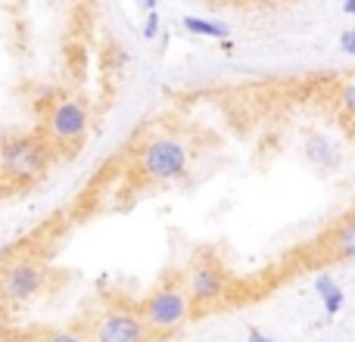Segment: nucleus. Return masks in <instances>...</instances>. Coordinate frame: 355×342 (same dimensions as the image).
I'll use <instances>...</instances> for the list:
<instances>
[{
	"label": "nucleus",
	"instance_id": "nucleus-1",
	"mask_svg": "<svg viewBox=\"0 0 355 342\" xmlns=\"http://www.w3.org/2000/svg\"><path fill=\"white\" fill-rule=\"evenodd\" d=\"M190 168V147L175 134H156L137 150V171L153 183L181 181Z\"/></svg>",
	"mask_w": 355,
	"mask_h": 342
},
{
	"label": "nucleus",
	"instance_id": "nucleus-2",
	"mask_svg": "<svg viewBox=\"0 0 355 342\" xmlns=\"http://www.w3.org/2000/svg\"><path fill=\"white\" fill-rule=\"evenodd\" d=\"M190 305H193V302H190L184 283L166 280L162 287H156L153 293H150L147 302H144L141 318H144V324H147L150 333L166 336V333H175V330H181V327L187 324Z\"/></svg>",
	"mask_w": 355,
	"mask_h": 342
},
{
	"label": "nucleus",
	"instance_id": "nucleus-3",
	"mask_svg": "<svg viewBox=\"0 0 355 342\" xmlns=\"http://www.w3.org/2000/svg\"><path fill=\"white\" fill-rule=\"evenodd\" d=\"M184 289H187L193 305H218L221 299H227L231 280H227L225 268L212 255H202L184 274Z\"/></svg>",
	"mask_w": 355,
	"mask_h": 342
},
{
	"label": "nucleus",
	"instance_id": "nucleus-4",
	"mask_svg": "<svg viewBox=\"0 0 355 342\" xmlns=\"http://www.w3.org/2000/svg\"><path fill=\"white\" fill-rule=\"evenodd\" d=\"M41 287H44V268L37 262H31V258H19V262L6 264L0 271V299L3 302H12V305L28 302L41 293Z\"/></svg>",
	"mask_w": 355,
	"mask_h": 342
},
{
	"label": "nucleus",
	"instance_id": "nucleus-5",
	"mask_svg": "<svg viewBox=\"0 0 355 342\" xmlns=\"http://www.w3.org/2000/svg\"><path fill=\"white\" fill-rule=\"evenodd\" d=\"M150 330L144 324V318L131 308H112L100 318L94 342H147Z\"/></svg>",
	"mask_w": 355,
	"mask_h": 342
},
{
	"label": "nucleus",
	"instance_id": "nucleus-6",
	"mask_svg": "<svg viewBox=\"0 0 355 342\" xmlns=\"http://www.w3.org/2000/svg\"><path fill=\"white\" fill-rule=\"evenodd\" d=\"M306 159H309V165L318 171L340 168V150L334 143V137L324 134V131H312L306 141Z\"/></svg>",
	"mask_w": 355,
	"mask_h": 342
},
{
	"label": "nucleus",
	"instance_id": "nucleus-7",
	"mask_svg": "<svg viewBox=\"0 0 355 342\" xmlns=\"http://www.w3.org/2000/svg\"><path fill=\"white\" fill-rule=\"evenodd\" d=\"M327 252L337 262H355V215L343 218L327 237Z\"/></svg>",
	"mask_w": 355,
	"mask_h": 342
},
{
	"label": "nucleus",
	"instance_id": "nucleus-8",
	"mask_svg": "<svg viewBox=\"0 0 355 342\" xmlns=\"http://www.w3.org/2000/svg\"><path fill=\"white\" fill-rule=\"evenodd\" d=\"M315 296L321 299L327 318H337V314L343 312V305H346V293H343V287L334 280V274H318L315 277Z\"/></svg>",
	"mask_w": 355,
	"mask_h": 342
},
{
	"label": "nucleus",
	"instance_id": "nucleus-9",
	"mask_svg": "<svg viewBox=\"0 0 355 342\" xmlns=\"http://www.w3.org/2000/svg\"><path fill=\"white\" fill-rule=\"evenodd\" d=\"M337 97H340V106H343L346 116H352V118H355V78H349L343 87H340Z\"/></svg>",
	"mask_w": 355,
	"mask_h": 342
},
{
	"label": "nucleus",
	"instance_id": "nucleus-10",
	"mask_svg": "<svg viewBox=\"0 0 355 342\" xmlns=\"http://www.w3.org/2000/svg\"><path fill=\"white\" fill-rule=\"evenodd\" d=\"M41 342H87V339L78 336V333H72V330H56V333H47Z\"/></svg>",
	"mask_w": 355,
	"mask_h": 342
},
{
	"label": "nucleus",
	"instance_id": "nucleus-11",
	"mask_svg": "<svg viewBox=\"0 0 355 342\" xmlns=\"http://www.w3.org/2000/svg\"><path fill=\"white\" fill-rule=\"evenodd\" d=\"M340 50H343V53H349V56H355V28H346L343 35H340Z\"/></svg>",
	"mask_w": 355,
	"mask_h": 342
},
{
	"label": "nucleus",
	"instance_id": "nucleus-12",
	"mask_svg": "<svg viewBox=\"0 0 355 342\" xmlns=\"http://www.w3.org/2000/svg\"><path fill=\"white\" fill-rule=\"evenodd\" d=\"M243 342H275V339H271V336H265V333H259V330H252V333H250V336H246Z\"/></svg>",
	"mask_w": 355,
	"mask_h": 342
},
{
	"label": "nucleus",
	"instance_id": "nucleus-13",
	"mask_svg": "<svg viewBox=\"0 0 355 342\" xmlns=\"http://www.w3.org/2000/svg\"><path fill=\"white\" fill-rule=\"evenodd\" d=\"M343 12L346 16H355V0H343Z\"/></svg>",
	"mask_w": 355,
	"mask_h": 342
}]
</instances>
